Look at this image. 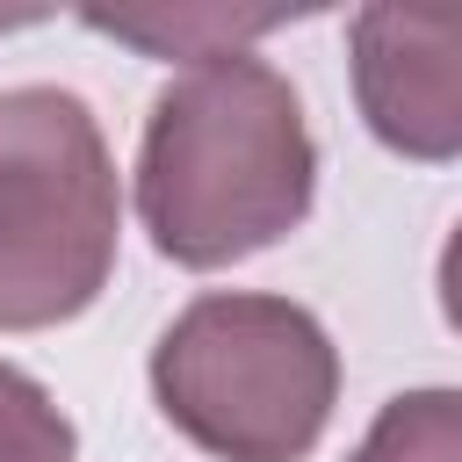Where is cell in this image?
I'll use <instances>...</instances> for the list:
<instances>
[{
  "label": "cell",
  "instance_id": "8992f818",
  "mask_svg": "<svg viewBox=\"0 0 462 462\" xmlns=\"http://www.w3.org/2000/svg\"><path fill=\"white\" fill-rule=\"evenodd\" d=\"M0 462H79L72 419L14 361H0Z\"/></svg>",
  "mask_w": 462,
  "mask_h": 462
},
{
  "label": "cell",
  "instance_id": "6da1fadb",
  "mask_svg": "<svg viewBox=\"0 0 462 462\" xmlns=\"http://www.w3.org/2000/svg\"><path fill=\"white\" fill-rule=\"evenodd\" d=\"M310 202L318 137L267 58L217 51L159 87L137 144V217L173 267H238L282 245Z\"/></svg>",
  "mask_w": 462,
  "mask_h": 462
},
{
  "label": "cell",
  "instance_id": "277c9868",
  "mask_svg": "<svg viewBox=\"0 0 462 462\" xmlns=\"http://www.w3.org/2000/svg\"><path fill=\"white\" fill-rule=\"evenodd\" d=\"M346 51L375 144L419 166H448L462 152V14L375 0L346 22Z\"/></svg>",
  "mask_w": 462,
  "mask_h": 462
},
{
  "label": "cell",
  "instance_id": "7a4b0ae2",
  "mask_svg": "<svg viewBox=\"0 0 462 462\" xmlns=\"http://www.w3.org/2000/svg\"><path fill=\"white\" fill-rule=\"evenodd\" d=\"M152 397L217 462H303L339 404V346L289 296L209 289L159 332Z\"/></svg>",
  "mask_w": 462,
  "mask_h": 462
},
{
  "label": "cell",
  "instance_id": "3957f363",
  "mask_svg": "<svg viewBox=\"0 0 462 462\" xmlns=\"http://www.w3.org/2000/svg\"><path fill=\"white\" fill-rule=\"evenodd\" d=\"M123 238V188L94 108L65 87L0 94V332L79 318Z\"/></svg>",
  "mask_w": 462,
  "mask_h": 462
},
{
  "label": "cell",
  "instance_id": "5b68a950",
  "mask_svg": "<svg viewBox=\"0 0 462 462\" xmlns=\"http://www.w3.org/2000/svg\"><path fill=\"white\" fill-rule=\"evenodd\" d=\"M346 462H462V397L448 383L390 397Z\"/></svg>",
  "mask_w": 462,
  "mask_h": 462
}]
</instances>
